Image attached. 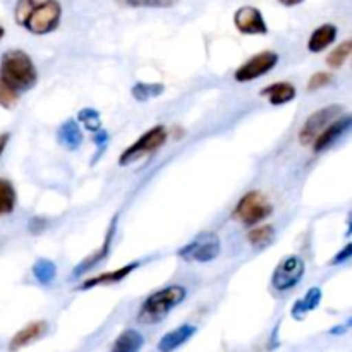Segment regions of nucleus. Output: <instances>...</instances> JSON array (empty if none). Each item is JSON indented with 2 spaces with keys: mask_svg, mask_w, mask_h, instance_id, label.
Listing matches in <instances>:
<instances>
[{
  "mask_svg": "<svg viewBox=\"0 0 352 352\" xmlns=\"http://www.w3.org/2000/svg\"><path fill=\"white\" fill-rule=\"evenodd\" d=\"M16 189H14L12 182L7 179H0V217L9 215L16 208Z\"/></svg>",
  "mask_w": 352,
  "mask_h": 352,
  "instance_id": "obj_22",
  "label": "nucleus"
},
{
  "mask_svg": "<svg viewBox=\"0 0 352 352\" xmlns=\"http://www.w3.org/2000/svg\"><path fill=\"white\" fill-rule=\"evenodd\" d=\"M113 229H116V220H113L112 226H110V229H109V232H107V237H105V243H103V246L100 248V250L96 251L95 254H91V256H88V258H86V260H82L81 263H79L78 267H76L74 270H72V275H74V277H78V275H81V274H85V272H88L89 268L95 267L96 263H100V261H102L103 258H105L107 254H109L110 243H112V237H113Z\"/></svg>",
  "mask_w": 352,
  "mask_h": 352,
  "instance_id": "obj_18",
  "label": "nucleus"
},
{
  "mask_svg": "<svg viewBox=\"0 0 352 352\" xmlns=\"http://www.w3.org/2000/svg\"><path fill=\"white\" fill-rule=\"evenodd\" d=\"M349 258H352V244H346V248H344L340 253L336 254V258H333L332 261H330V265H340V263H346V261H349Z\"/></svg>",
  "mask_w": 352,
  "mask_h": 352,
  "instance_id": "obj_30",
  "label": "nucleus"
},
{
  "mask_svg": "<svg viewBox=\"0 0 352 352\" xmlns=\"http://www.w3.org/2000/svg\"><path fill=\"white\" fill-rule=\"evenodd\" d=\"M164 89V85H160V82H138L133 86L131 93L138 102H148V100L160 96Z\"/></svg>",
  "mask_w": 352,
  "mask_h": 352,
  "instance_id": "obj_23",
  "label": "nucleus"
},
{
  "mask_svg": "<svg viewBox=\"0 0 352 352\" xmlns=\"http://www.w3.org/2000/svg\"><path fill=\"white\" fill-rule=\"evenodd\" d=\"M234 24L243 34H267L268 26L263 19V14L256 7H241L234 14Z\"/></svg>",
  "mask_w": 352,
  "mask_h": 352,
  "instance_id": "obj_10",
  "label": "nucleus"
},
{
  "mask_svg": "<svg viewBox=\"0 0 352 352\" xmlns=\"http://www.w3.org/2000/svg\"><path fill=\"white\" fill-rule=\"evenodd\" d=\"M17 100H19V93L14 91L12 88H9L0 79V107H3V109H12L17 103Z\"/></svg>",
  "mask_w": 352,
  "mask_h": 352,
  "instance_id": "obj_27",
  "label": "nucleus"
},
{
  "mask_svg": "<svg viewBox=\"0 0 352 352\" xmlns=\"http://www.w3.org/2000/svg\"><path fill=\"white\" fill-rule=\"evenodd\" d=\"M127 7H172L177 0H117Z\"/></svg>",
  "mask_w": 352,
  "mask_h": 352,
  "instance_id": "obj_28",
  "label": "nucleus"
},
{
  "mask_svg": "<svg viewBox=\"0 0 352 352\" xmlns=\"http://www.w3.org/2000/svg\"><path fill=\"white\" fill-rule=\"evenodd\" d=\"M143 344L144 339L138 330H124L113 342L112 352H140Z\"/></svg>",
  "mask_w": 352,
  "mask_h": 352,
  "instance_id": "obj_19",
  "label": "nucleus"
},
{
  "mask_svg": "<svg viewBox=\"0 0 352 352\" xmlns=\"http://www.w3.org/2000/svg\"><path fill=\"white\" fill-rule=\"evenodd\" d=\"M340 113H342V105L323 107V109L311 113V116L306 119L301 131H299V141H301V144H305V146L311 144L313 141L316 140V136H318L330 122H333L337 117H340Z\"/></svg>",
  "mask_w": 352,
  "mask_h": 352,
  "instance_id": "obj_8",
  "label": "nucleus"
},
{
  "mask_svg": "<svg viewBox=\"0 0 352 352\" xmlns=\"http://www.w3.org/2000/svg\"><path fill=\"white\" fill-rule=\"evenodd\" d=\"M186 296H188V291L182 285H168L162 291H157L141 305L140 313H138V322L143 323V325L160 323L175 306L184 301Z\"/></svg>",
  "mask_w": 352,
  "mask_h": 352,
  "instance_id": "obj_3",
  "label": "nucleus"
},
{
  "mask_svg": "<svg viewBox=\"0 0 352 352\" xmlns=\"http://www.w3.org/2000/svg\"><path fill=\"white\" fill-rule=\"evenodd\" d=\"M93 141H95V144L100 148V150H103V148L107 146V143H109V133L100 129L95 131V134H93Z\"/></svg>",
  "mask_w": 352,
  "mask_h": 352,
  "instance_id": "obj_31",
  "label": "nucleus"
},
{
  "mask_svg": "<svg viewBox=\"0 0 352 352\" xmlns=\"http://www.w3.org/2000/svg\"><path fill=\"white\" fill-rule=\"evenodd\" d=\"M57 141L60 146L67 150H78L82 143V133L79 122L74 119H67L57 131Z\"/></svg>",
  "mask_w": 352,
  "mask_h": 352,
  "instance_id": "obj_15",
  "label": "nucleus"
},
{
  "mask_svg": "<svg viewBox=\"0 0 352 352\" xmlns=\"http://www.w3.org/2000/svg\"><path fill=\"white\" fill-rule=\"evenodd\" d=\"M140 267V261H134V263H127L124 265L122 268L119 270H112V272H107V274H100L96 277L88 278V280L82 282V285L79 287V291H88V289L96 287V285H109V284H117V282L124 280L131 272H134L136 268Z\"/></svg>",
  "mask_w": 352,
  "mask_h": 352,
  "instance_id": "obj_13",
  "label": "nucleus"
},
{
  "mask_svg": "<svg viewBox=\"0 0 352 352\" xmlns=\"http://www.w3.org/2000/svg\"><path fill=\"white\" fill-rule=\"evenodd\" d=\"M16 23L33 34H48L60 23L62 7L57 0H19Z\"/></svg>",
  "mask_w": 352,
  "mask_h": 352,
  "instance_id": "obj_1",
  "label": "nucleus"
},
{
  "mask_svg": "<svg viewBox=\"0 0 352 352\" xmlns=\"http://www.w3.org/2000/svg\"><path fill=\"white\" fill-rule=\"evenodd\" d=\"M0 79L16 93L28 91L36 85L38 71L26 52L9 50L0 58Z\"/></svg>",
  "mask_w": 352,
  "mask_h": 352,
  "instance_id": "obj_2",
  "label": "nucleus"
},
{
  "mask_svg": "<svg viewBox=\"0 0 352 352\" xmlns=\"http://www.w3.org/2000/svg\"><path fill=\"white\" fill-rule=\"evenodd\" d=\"M274 237H275V230L272 226L254 227V229L250 230V234H248V241L256 248L268 246V244L274 241Z\"/></svg>",
  "mask_w": 352,
  "mask_h": 352,
  "instance_id": "obj_24",
  "label": "nucleus"
},
{
  "mask_svg": "<svg viewBox=\"0 0 352 352\" xmlns=\"http://www.w3.org/2000/svg\"><path fill=\"white\" fill-rule=\"evenodd\" d=\"M261 95L267 96L272 105H284L296 98V88L291 82L280 81L261 89Z\"/></svg>",
  "mask_w": 352,
  "mask_h": 352,
  "instance_id": "obj_17",
  "label": "nucleus"
},
{
  "mask_svg": "<svg viewBox=\"0 0 352 352\" xmlns=\"http://www.w3.org/2000/svg\"><path fill=\"white\" fill-rule=\"evenodd\" d=\"M278 2L282 3V6H287V7H294L298 6V3L305 2V0H278Z\"/></svg>",
  "mask_w": 352,
  "mask_h": 352,
  "instance_id": "obj_33",
  "label": "nucleus"
},
{
  "mask_svg": "<svg viewBox=\"0 0 352 352\" xmlns=\"http://www.w3.org/2000/svg\"><path fill=\"white\" fill-rule=\"evenodd\" d=\"M305 261L301 260L296 254H291V256H285L280 263L275 268L274 275H272V287L275 291H291L294 289L299 282L305 277Z\"/></svg>",
  "mask_w": 352,
  "mask_h": 352,
  "instance_id": "obj_7",
  "label": "nucleus"
},
{
  "mask_svg": "<svg viewBox=\"0 0 352 352\" xmlns=\"http://www.w3.org/2000/svg\"><path fill=\"white\" fill-rule=\"evenodd\" d=\"M167 138H168V133L164 126L151 127V129L146 131V133L136 141V143H133L131 146H127L126 150H124V153L120 155L119 158V164L120 165L134 164V162L140 160V158L155 153V151L160 150V148L164 146Z\"/></svg>",
  "mask_w": 352,
  "mask_h": 352,
  "instance_id": "obj_5",
  "label": "nucleus"
},
{
  "mask_svg": "<svg viewBox=\"0 0 352 352\" xmlns=\"http://www.w3.org/2000/svg\"><path fill=\"white\" fill-rule=\"evenodd\" d=\"M196 333V327L195 325H181L177 327L172 332L165 333L164 337L158 342V351L160 352H174L175 349H179L181 346H184L189 339Z\"/></svg>",
  "mask_w": 352,
  "mask_h": 352,
  "instance_id": "obj_14",
  "label": "nucleus"
},
{
  "mask_svg": "<svg viewBox=\"0 0 352 352\" xmlns=\"http://www.w3.org/2000/svg\"><path fill=\"white\" fill-rule=\"evenodd\" d=\"M320 301H322V291H320V287H311L306 292L305 298L299 299V301L292 306V316H294L296 320H302L306 313L318 308Z\"/></svg>",
  "mask_w": 352,
  "mask_h": 352,
  "instance_id": "obj_20",
  "label": "nucleus"
},
{
  "mask_svg": "<svg viewBox=\"0 0 352 352\" xmlns=\"http://www.w3.org/2000/svg\"><path fill=\"white\" fill-rule=\"evenodd\" d=\"M3 34H6V30H3V28L0 26V40H2V38H3Z\"/></svg>",
  "mask_w": 352,
  "mask_h": 352,
  "instance_id": "obj_34",
  "label": "nucleus"
},
{
  "mask_svg": "<svg viewBox=\"0 0 352 352\" xmlns=\"http://www.w3.org/2000/svg\"><path fill=\"white\" fill-rule=\"evenodd\" d=\"M274 212L270 199L260 191H250L239 199L234 217L244 226H258L260 222L267 220Z\"/></svg>",
  "mask_w": 352,
  "mask_h": 352,
  "instance_id": "obj_4",
  "label": "nucleus"
},
{
  "mask_svg": "<svg viewBox=\"0 0 352 352\" xmlns=\"http://www.w3.org/2000/svg\"><path fill=\"white\" fill-rule=\"evenodd\" d=\"M78 122H81L82 126H85L88 131H91V133L98 131L100 126H102L100 113L96 112L95 109H82L81 112L78 113Z\"/></svg>",
  "mask_w": 352,
  "mask_h": 352,
  "instance_id": "obj_26",
  "label": "nucleus"
},
{
  "mask_svg": "<svg viewBox=\"0 0 352 352\" xmlns=\"http://www.w3.org/2000/svg\"><path fill=\"white\" fill-rule=\"evenodd\" d=\"M337 28L333 24H322L311 33L308 40V50L313 54H320L322 50L329 48L336 41Z\"/></svg>",
  "mask_w": 352,
  "mask_h": 352,
  "instance_id": "obj_16",
  "label": "nucleus"
},
{
  "mask_svg": "<svg viewBox=\"0 0 352 352\" xmlns=\"http://www.w3.org/2000/svg\"><path fill=\"white\" fill-rule=\"evenodd\" d=\"M351 52H352V41L346 40L344 43H340L336 50L330 52V55L327 57V62H329L330 67H336V69L342 67L344 62L349 58Z\"/></svg>",
  "mask_w": 352,
  "mask_h": 352,
  "instance_id": "obj_25",
  "label": "nucleus"
},
{
  "mask_svg": "<svg viewBox=\"0 0 352 352\" xmlns=\"http://www.w3.org/2000/svg\"><path fill=\"white\" fill-rule=\"evenodd\" d=\"M278 62V54L274 50H265L261 54L254 55L250 60L244 62L239 69L236 71L234 78H236L237 82H250L254 81V79L261 78L267 72H270L272 69L277 65Z\"/></svg>",
  "mask_w": 352,
  "mask_h": 352,
  "instance_id": "obj_9",
  "label": "nucleus"
},
{
  "mask_svg": "<svg viewBox=\"0 0 352 352\" xmlns=\"http://www.w3.org/2000/svg\"><path fill=\"white\" fill-rule=\"evenodd\" d=\"M33 275L41 285H48L57 278V265L47 258H40L33 265Z\"/></svg>",
  "mask_w": 352,
  "mask_h": 352,
  "instance_id": "obj_21",
  "label": "nucleus"
},
{
  "mask_svg": "<svg viewBox=\"0 0 352 352\" xmlns=\"http://www.w3.org/2000/svg\"><path fill=\"white\" fill-rule=\"evenodd\" d=\"M222 251V243L215 232H203L198 237L186 244L179 250V256L186 261H196V263H208L219 258Z\"/></svg>",
  "mask_w": 352,
  "mask_h": 352,
  "instance_id": "obj_6",
  "label": "nucleus"
},
{
  "mask_svg": "<svg viewBox=\"0 0 352 352\" xmlns=\"http://www.w3.org/2000/svg\"><path fill=\"white\" fill-rule=\"evenodd\" d=\"M351 124H352V117L351 116H344V117H337L333 122H330L322 133L316 136V140L313 141L315 144V151L316 153H322V151L329 150L344 133L351 129Z\"/></svg>",
  "mask_w": 352,
  "mask_h": 352,
  "instance_id": "obj_11",
  "label": "nucleus"
},
{
  "mask_svg": "<svg viewBox=\"0 0 352 352\" xmlns=\"http://www.w3.org/2000/svg\"><path fill=\"white\" fill-rule=\"evenodd\" d=\"M330 82H332V74H329V72H316V74L309 78L308 91H316V89L330 85Z\"/></svg>",
  "mask_w": 352,
  "mask_h": 352,
  "instance_id": "obj_29",
  "label": "nucleus"
},
{
  "mask_svg": "<svg viewBox=\"0 0 352 352\" xmlns=\"http://www.w3.org/2000/svg\"><path fill=\"white\" fill-rule=\"evenodd\" d=\"M9 140H10V134L9 133H2V134H0V157H2V153H3V150H6V146H7V143H9Z\"/></svg>",
  "mask_w": 352,
  "mask_h": 352,
  "instance_id": "obj_32",
  "label": "nucleus"
},
{
  "mask_svg": "<svg viewBox=\"0 0 352 352\" xmlns=\"http://www.w3.org/2000/svg\"><path fill=\"white\" fill-rule=\"evenodd\" d=\"M47 330H48V323L43 322V320L30 323V325H26L24 329H21L19 332H17L16 336L10 339L9 351L16 352V351L23 349V347L30 346V344L36 342V340H40L41 337L47 333Z\"/></svg>",
  "mask_w": 352,
  "mask_h": 352,
  "instance_id": "obj_12",
  "label": "nucleus"
}]
</instances>
